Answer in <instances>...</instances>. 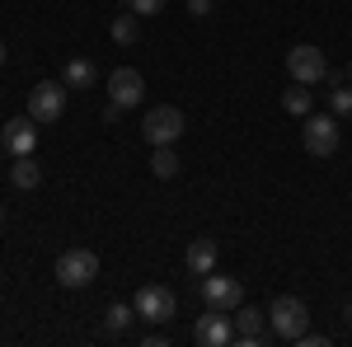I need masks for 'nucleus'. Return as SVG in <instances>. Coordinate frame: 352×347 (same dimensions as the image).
Returning a JSON list of instances; mask_svg holds the SVG:
<instances>
[{
    "label": "nucleus",
    "mask_w": 352,
    "mask_h": 347,
    "mask_svg": "<svg viewBox=\"0 0 352 347\" xmlns=\"http://www.w3.org/2000/svg\"><path fill=\"white\" fill-rule=\"evenodd\" d=\"M268 324H272V338L296 343L300 333L310 328V310H305V300H300V295H277V300L268 305Z\"/></svg>",
    "instance_id": "obj_1"
},
{
    "label": "nucleus",
    "mask_w": 352,
    "mask_h": 347,
    "mask_svg": "<svg viewBox=\"0 0 352 347\" xmlns=\"http://www.w3.org/2000/svg\"><path fill=\"white\" fill-rule=\"evenodd\" d=\"M300 141H305V150L315 155V160H329V155H338V117L333 113H315V117H305V127H300Z\"/></svg>",
    "instance_id": "obj_2"
},
{
    "label": "nucleus",
    "mask_w": 352,
    "mask_h": 347,
    "mask_svg": "<svg viewBox=\"0 0 352 347\" xmlns=\"http://www.w3.org/2000/svg\"><path fill=\"white\" fill-rule=\"evenodd\" d=\"M99 277V258L89 254V249H66L61 258H56V282L66 287V291H80Z\"/></svg>",
    "instance_id": "obj_3"
},
{
    "label": "nucleus",
    "mask_w": 352,
    "mask_h": 347,
    "mask_svg": "<svg viewBox=\"0 0 352 347\" xmlns=\"http://www.w3.org/2000/svg\"><path fill=\"white\" fill-rule=\"evenodd\" d=\"M197 291H202V305H207V310H226V315H235V310L244 305L240 277H217V272H207V277H197Z\"/></svg>",
    "instance_id": "obj_4"
},
{
    "label": "nucleus",
    "mask_w": 352,
    "mask_h": 347,
    "mask_svg": "<svg viewBox=\"0 0 352 347\" xmlns=\"http://www.w3.org/2000/svg\"><path fill=\"white\" fill-rule=\"evenodd\" d=\"M287 71H292L296 85H324L329 61H324V52H320L315 43H296V47L287 52Z\"/></svg>",
    "instance_id": "obj_5"
},
{
    "label": "nucleus",
    "mask_w": 352,
    "mask_h": 347,
    "mask_svg": "<svg viewBox=\"0 0 352 347\" xmlns=\"http://www.w3.org/2000/svg\"><path fill=\"white\" fill-rule=\"evenodd\" d=\"M61 113H66V85L43 80V85H33V89H28V117H33V122L52 127Z\"/></svg>",
    "instance_id": "obj_6"
},
{
    "label": "nucleus",
    "mask_w": 352,
    "mask_h": 347,
    "mask_svg": "<svg viewBox=\"0 0 352 347\" xmlns=\"http://www.w3.org/2000/svg\"><path fill=\"white\" fill-rule=\"evenodd\" d=\"M141 136L151 141V146H174L179 136H184V113L174 104H160L146 113V122H141Z\"/></svg>",
    "instance_id": "obj_7"
},
{
    "label": "nucleus",
    "mask_w": 352,
    "mask_h": 347,
    "mask_svg": "<svg viewBox=\"0 0 352 347\" xmlns=\"http://www.w3.org/2000/svg\"><path fill=\"white\" fill-rule=\"evenodd\" d=\"M136 315L141 320H151V324H169V315L179 310V300H174V291L169 287H160V282H146L141 291H136Z\"/></svg>",
    "instance_id": "obj_8"
},
{
    "label": "nucleus",
    "mask_w": 352,
    "mask_h": 347,
    "mask_svg": "<svg viewBox=\"0 0 352 347\" xmlns=\"http://www.w3.org/2000/svg\"><path fill=\"white\" fill-rule=\"evenodd\" d=\"M192 338L202 347H230L235 343V320H230L226 310H207V315L197 320V328H192Z\"/></svg>",
    "instance_id": "obj_9"
},
{
    "label": "nucleus",
    "mask_w": 352,
    "mask_h": 347,
    "mask_svg": "<svg viewBox=\"0 0 352 347\" xmlns=\"http://www.w3.org/2000/svg\"><path fill=\"white\" fill-rule=\"evenodd\" d=\"M109 99L118 108H136L141 99H146V80H141V71H132V66H118L109 76Z\"/></svg>",
    "instance_id": "obj_10"
},
{
    "label": "nucleus",
    "mask_w": 352,
    "mask_h": 347,
    "mask_svg": "<svg viewBox=\"0 0 352 347\" xmlns=\"http://www.w3.org/2000/svg\"><path fill=\"white\" fill-rule=\"evenodd\" d=\"M0 146L19 160V155H33L38 150V122L33 117H10L5 122V132H0Z\"/></svg>",
    "instance_id": "obj_11"
},
{
    "label": "nucleus",
    "mask_w": 352,
    "mask_h": 347,
    "mask_svg": "<svg viewBox=\"0 0 352 347\" xmlns=\"http://www.w3.org/2000/svg\"><path fill=\"white\" fill-rule=\"evenodd\" d=\"M235 343H244V347L268 343V310L240 305V310H235Z\"/></svg>",
    "instance_id": "obj_12"
},
{
    "label": "nucleus",
    "mask_w": 352,
    "mask_h": 347,
    "mask_svg": "<svg viewBox=\"0 0 352 347\" xmlns=\"http://www.w3.org/2000/svg\"><path fill=\"white\" fill-rule=\"evenodd\" d=\"M217 240H207V235H202V240H192L188 244V254H184V263H188V272L192 277H207V272H212V267H217Z\"/></svg>",
    "instance_id": "obj_13"
},
{
    "label": "nucleus",
    "mask_w": 352,
    "mask_h": 347,
    "mask_svg": "<svg viewBox=\"0 0 352 347\" xmlns=\"http://www.w3.org/2000/svg\"><path fill=\"white\" fill-rule=\"evenodd\" d=\"M94 80H99V71H94L89 56H71L66 71H61V85H66V89H89Z\"/></svg>",
    "instance_id": "obj_14"
},
{
    "label": "nucleus",
    "mask_w": 352,
    "mask_h": 347,
    "mask_svg": "<svg viewBox=\"0 0 352 347\" xmlns=\"http://www.w3.org/2000/svg\"><path fill=\"white\" fill-rule=\"evenodd\" d=\"M10 179H14V188L33 192V188L43 183V169H38V160H33V155H19V160H14V169H10Z\"/></svg>",
    "instance_id": "obj_15"
},
{
    "label": "nucleus",
    "mask_w": 352,
    "mask_h": 347,
    "mask_svg": "<svg viewBox=\"0 0 352 347\" xmlns=\"http://www.w3.org/2000/svg\"><path fill=\"white\" fill-rule=\"evenodd\" d=\"M315 104V94H310V85H292V89H282V108L292 113V117H305Z\"/></svg>",
    "instance_id": "obj_16"
},
{
    "label": "nucleus",
    "mask_w": 352,
    "mask_h": 347,
    "mask_svg": "<svg viewBox=\"0 0 352 347\" xmlns=\"http://www.w3.org/2000/svg\"><path fill=\"white\" fill-rule=\"evenodd\" d=\"M151 174H155V179H174V174H179V155H174V146H155V155H151Z\"/></svg>",
    "instance_id": "obj_17"
},
{
    "label": "nucleus",
    "mask_w": 352,
    "mask_h": 347,
    "mask_svg": "<svg viewBox=\"0 0 352 347\" xmlns=\"http://www.w3.org/2000/svg\"><path fill=\"white\" fill-rule=\"evenodd\" d=\"M136 38H141V24H136V14H132V10H127V14H118V19H113V43L132 47Z\"/></svg>",
    "instance_id": "obj_18"
},
{
    "label": "nucleus",
    "mask_w": 352,
    "mask_h": 347,
    "mask_svg": "<svg viewBox=\"0 0 352 347\" xmlns=\"http://www.w3.org/2000/svg\"><path fill=\"white\" fill-rule=\"evenodd\" d=\"M132 320H136V305L132 310H127V305H109V310H104V328H109V333H127Z\"/></svg>",
    "instance_id": "obj_19"
},
{
    "label": "nucleus",
    "mask_w": 352,
    "mask_h": 347,
    "mask_svg": "<svg viewBox=\"0 0 352 347\" xmlns=\"http://www.w3.org/2000/svg\"><path fill=\"white\" fill-rule=\"evenodd\" d=\"M329 108L333 117H352V89H329Z\"/></svg>",
    "instance_id": "obj_20"
},
{
    "label": "nucleus",
    "mask_w": 352,
    "mask_h": 347,
    "mask_svg": "<svg viewBox=\"0 0 352 347\" xmlns=\"http://www.w3.org/2000/svg\"><path fill=\"white\" fill-rule=\"evenodd\" d=\"M164 5H169V0H127V10H132L136 19H141V14H164Z\"/></svg>",
    "instance_id": "obj_21"
},
{
    "label": "nucleus",
    "mask_w": 352,
    "mask_h": 347,
    "mask_svg": "<svg viewBox=\"0 0 352 347\" xmlns=\"http://www.w3.org/2000/svg\"><path fill=\"white\" fill-rule=\"evenodd\" d=\"M296 343H300V347H329V338H324V333H310V328H305Z\"/></svg>",
    "instance_id": "obj_22"
},
{
    "label": "nucleus",
    "mask_w": 352,
    "mask_h": 347,
    "mask_svg": "<svg viewBox=\"0 0 352 347\" xmlns=\"http://www.w3.org/2000/svg\"><path fill=\"white\" fill-rule=\"evenodd\" d=\"M188 14H197V19H207V14H212V0H188Z\"/></svg>",
    "instance_id": "obj_23"
},
{
    "label": "nucleus",
    "mask_w": 352,
    "mask_h": 347,
    "mask_svg": "<svg viewBox=\"0 0 352 347\" xmlns=\"http://www.w3.org/2000/svg\"><path fill=\"white\" fill-rule=\"evenodd\" d=\"M118 117H122V108H118V104L109 99V104H104V122H118Z\"/></svg>",
    "instance_id": "obj_24"
},
{
    "label": "nucleus",
    "mask_w": 352,
    "mask_h": 347,
    "mask_svg": "<svg viewBox=\"0 0 352 347\" xmlns=\"http://www.w3.org/2000/svg\"><path fill=\"white\" fill-rule=\"evenodd\" d=\"M343 320H348V324H352V300H348V305H343Z\"/></svg>",
    "instance_id": "obj_25"
},
{
    "label": "nucleus",
    "mask_w": 352,
    "mask_h": 347,
    "mask_svg": "<svg viewBox=\"0 0 352 347\" xmlns=\"http://www.w3.org/2000/svg\"><path fill=\"white\" fill-rule=\"evenodd\" d=\"M5 56H10V52H5V43H0V66H5Z\"/></svg>",
    "instance_id": "obj_26"
},
{
    "label": "nucleus",
    "mask_w": 352,
    "mask_h": 347,
    "mask_svg": "<svg viewBox=\"0 0 352 347\" xmlns=\"http://www.w3.org/2000/svg\"><path fill=\"white\" fill-rule=\"evenodd\" d=\"M348 80H352V61H348Z\"/></svg>",
    "instance_id": "obj_27"
},
{
    "label": "nucleus",
    "mask_w": 352,
    "mask_h": 347,
    "mask_svg": "<svg viewBox=\"0 0 352 347\" xmlns=\"http://www.w3.org/2000/svg\"><path fill=\"white\" fill-rule=\"evenodd\" d=\"M0 225H5V212H0Z\"/></svg>",
    "instance_id": "obj_28"
}]
</instances>
